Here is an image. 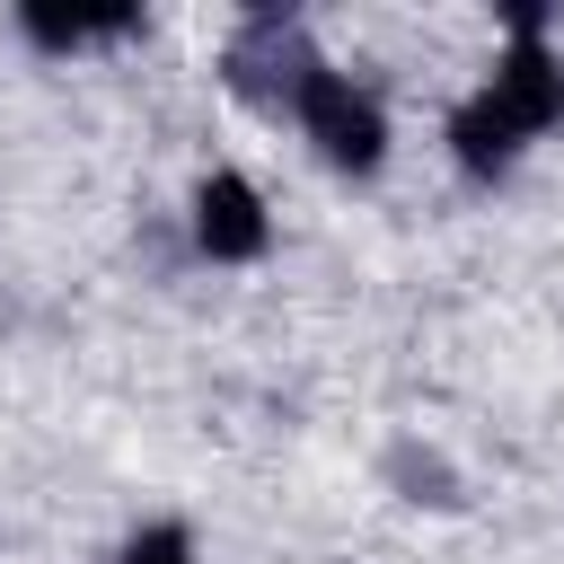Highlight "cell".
I'll use <instances>...</instances> for the list:
<instances>
[{
    "label": "cell",
    "mask_w": 564,
    "mask_h": 564,
    "mask_svg": "<svg viewBox=\"0 0 564 564\" xmlns=\"http://www.w3.org/2000/svg\"><path fill=\"white\" fill-rule=\"evenodd\" d=\"M291 115H300V123H308V141H317L335 167H352V176H361V167H379V150H388L379 106H370L352 79H335L326 62H317V70H308V88L291 97Z\"/></svg>",
    "instance_id": "obj_1"
},
{
    "label": "cell",
    "mask_w": 564,
    "mask_h": 564,
    "mask_svg": "<svg viewBox=\"0 0 564 564\" xmlns=\"http://www.w3.org/2000/svg\"><path fill=\"white\" fill-rule=\"evenodd\" d=\"M308 70H317V53L300 44V26L291 18H256L238 44H229V88L238 97H256V106H291L300 88H308Z\"/></svg>",
    "instance_id": "obj_2"
},
{
    "label": "cell",
    "mask_w": 564,
    "mask_h": 564,
    "mask_svg": "<svg viewBox=\"0 0 564 564\" xmlns=\"http://www.w3.org/2000/svg\"><path fill=\"white\" fill-rule=\"evenodd\" d=\"M485 97H494L520 132H546V123H564V62H555L538 35H511V53L494 62Z\"/></svg>",
    "instance_id": "obj_3"
},
{
    "label": "cell",
    "mask_w": 564,
    "mask_h": 564,
    "mask_svg": "<svg viewBox=\"0 0 564 564\" xmlns=\"http://www.w3.org/2000/svg\"><path fill=\"white\" fill-rule=\"evenodd\" d=\"M194 238H203V256H229V264L264 256V203H256V185H247V176H203V194H194Z\"/></svg>",
    "instance_id": "obj_4"
},
{
    "label": "cell",
    "mask_w": 564,
    "mask_h": 564,
    "mask_svg": "<svg viewBox=\"0 0 564 564\" xmlns=\"http://www.w3.org/2000/svg\"><path fill=\"white\" fill-rule=\"evenodd\" d=\"M520 141H529V132H520V123H511L485 88L449 115V150H458V167H467V176H502V167L520 159Z\"/></svg>",
    "instance_id": "obj_5"
},
{
    "label": "cell",
    "mask_w": 564,
    "mask_h": 564,
    "mask_svg": "<svg viewBox=\"0 0 564 564\" xmlns=\"http://www.w3.org/2000/svg\"><path fill=\"white\" fill-rule=\"evenodd\" d=\"M18 26H26L35 44H79V35H123L132 9H26Z\"/></svg>",
    "instance_id": "obj_6"
},
{
    "label": "cell",
    "mask_w": 564,
    "mask_h": 564,
    "mask_svg": "<svg viewBox=\"0 0 564 564\" xmlns=\"http://www.w3.org/2000/svg\"><path fill=\"white\" fill-rule=\"evenodd\" d=\"M123 564H194V546H185V529H141L123 546Z\"/></svg>",
    "instance_id": "obj_7"
}]
</instances>
